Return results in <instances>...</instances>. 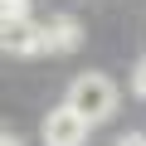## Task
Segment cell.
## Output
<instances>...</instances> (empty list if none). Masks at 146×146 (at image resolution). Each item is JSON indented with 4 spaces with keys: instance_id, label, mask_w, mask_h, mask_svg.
<instances>
[{
    "instance_id": "obj_5",
    "label": "cell",
    "mask_w": 146,
    "mask_h": 146,
    "mask_svg": "<svg viewBox=\"0 0 146 146\" xmlns=\"http://www.w3.org/2000/svg\"><path fill=\"white\" fill-rule=\"evenodd\" d=\"M131 93H136V98H146V58H141V63H136V73H131Z\"/></svg>"
},
{
    "instance_id": "obj_3",
    "label": "cell",
    "mask_w": 146,
    "mask_h": 146,
    "mask_svg": "<svg viewBox=\"0 0 146 146\" xmlns=\"http://www.w3.org/2000/svg\"><path fill=\"white\" fill-rule=\"evenodd\" d=\"M0 44H5V54H20V58H34L44 49V25L20 15V20H5V29H0Z\"/></svg>"
},
{
    "instance_id": "obj_6",
    "label": "cell",
    "mask_w": 146,
    "mask_h": 146,
    "mask_svg": "<svg viewBox=\"0 0 146 146\" xmlns=\"http://www.w3.org/2000/svg\"><path fill=\"white\" fill-rule=\"evenodd\" d=\"M117 146H146V136H141V131H131V136H122Z\"/></svg>"
},
{
    "instance_id": "obj_1",
    "label": "cell",
    "mask_w": 146,
    "mask_h": 146,
    "mask_svg": "<svg viewBox=\"0 0 146 146\" xmlns=\"http://www.w3.org/2000/svg\"><path fill=\"white\" fill-rule=\"evenodd\" d=\"M117 98H122V93H117V83L107 78V73H78V78L68 83V98H63V102L98 127V122H107V117L117 112Z\"/></svg>"
},
{
    "instance_id": "obj_4",
    "label": "cell",
    "mask_w": 146,
    "mask_h": 146,
    "mask_svg": "<svg viewBox=\"0 0 146 146\" xmlns=\"http://www.w3.org/2000/svg\"><path fill=\"white\" fill-rule=\"evenodd\" d=\"M78 39H83L78 20L54 15V20H44V49H39V54H73V49H78Z\"/></svg>"
},
{
    "instance_id": "obj_2",
    "label": "cell",
    "mask_w": 146,
    "mask_h": 146,
    "mask_svg": "<svg viewBox=\"0 0 146 146\" xmlns=\"http://www.w3.org/2000/svg\"><path fill=\"white\" fill-rule=\"evenodd\" d=\"M88 131H93V122H88V117H78L68 102H63V107H54V112L44 117V146H83V141H88Z\"/></svg>"
},
{
    "instance_id": "obj_7",
    "label": "cell",
    "mask_w": 146,
    "mask_h": 146,
    "mask_svg": "<svg viewBox=\"0 0 146 146\" xmlns=\"http://www.w3.org/2000/svg\"><path fill=\"white\" fill-rule=\"evenodd\" d=\"M0 146H20V136H15V131H5V136H0Z\"/></svg>"
}]
</instances>
